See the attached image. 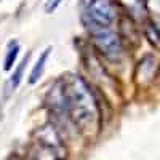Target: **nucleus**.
Segmentation results:
<instances>
[{
	"instance_id": "7ed1b4c3",
	"label": "nucleus",
	"mask_w": 160,
	"mask_h": 160,
	"mask_svg": "<svg viewBox=\"0 0 160 160\" xmlns=\"http://www.w3.org/2000/svg\"><path fill=\"white\" fill-rule=\"evenodd\" d=\"M93 35V42L96 48L102 53L106 58L112 61L118 59L122 55V42L120 37L112 31V28H93L90 29Z\"/></svg>"
},
{
	"instance_id": "f8f14e48",
	"label": "nucleus",
	"mask_w": 160,
	"mask_h": 160,
	"mask_svg": "<svg viewBox=\"0 0 160 160\" xmlns=\"http://www.w3.org/2000/svg\"><path fill=\"white\" fill-rule=\"evenodd\" d=\"M157 80H160V66H158V71H157Z\"/></svg>"
},
{
	"instance_id": "f257e3e1",
	"label": "nucleus",
	"mask_w": 160,
	"mask_h": 160,
	"mask_svg": "<svg viewBox=\"0 0 160 160\" xmlns=\"http://www.w3.org/2000/svg\"><path fill=\"white\" fill-rule=\"evenodd\" d=\"M62 85L72 123L85 133H91L98 128L99 111L88 83L78 75H69L62 80Z\"/></svg>"
},
{
	"instance_id": "0eeeda50",
	"label": "nucleus",
	"mask_w": 160,
	"mask_h": 160,
	"mask_svg": "<svg viewBox=\"0 0 160 160\" xmlns=\"http://www.w3.org/2000/svg\"><path fill=\"white\" fill-rule=\"evenodd\" d=\"M19 43L16 42V40H11V42H8L7 45V51H5V59H3V69L5 71H11L13 66H15L16 62V58L19 55Z\"/></svg>"
},
{
	"instance_id": "f03ea898",
	"label": "nucleus",
	"mask_w": 160,
	"mask_h": 160,
	"mask_svg": "<svg viewBox=\"0 0 160 160\" xmlns=\"http://www.w3.org/2000/svg\"><path fill=\"white\" fill-rule=\"evenodd\" d=\"M85 16L88 18V28H112L117 19V11L112 0H90Z\"/></svg>"
},
{
	"instance_id": "ddd939ff",
	"label": "nucleus",
	"mask_w": 160,
	"mask_h": 160,
	"mask_svg": "<svg viewBox=\"0 0 160 160\" xmlns=\"http://www.w3.org/2000/svg\"><path fill=\"white\" fill-rule=\"evenodd\" d=\"M15 160H18V158H15Z\"/></svg>"
},
{
	"instance_id": "4468645a",
	"label": "nucleus",
	"mask_w": 160,
	"mask_h": 160,
	"mask_svg": "<svg viewBox=\"0 0 160 160\" xmlns=\"http://www.w3.org/2000/svg\"><path fill=\"white\" fill-rule=\"evenodd\" d=\"M0 2H2V0H0Z\"/></svg>"
},
{
	"instance_id": "39448f33",
	"label": "nucleus",
	"mask_w": 160,
	"mask_h": 160,
	"mask_svg": "<svg viewBox=\"0 0 160 160\" xmlns=\"http://www.w3.org/2000/svg\"><path fill=\"white\" fill-rule=\"evenodd\" d=\"M154 71H155V59L152 56H146L138 64L136 77H138V80L141 83L149 82V80H152V77H154Z\"/></svg>"
},
{
	"instance_id": "6e6552de",
	"label": "nucleus",
	"mask_w": 160,
	"mask_h": 160,
	"mask_svg": "<svg viewBox=\"0 0 160 160\" xmlns=\"http://www.w3.org/2000/svg\"><path fill=\"white\" fill-rule=\"evenodd\" d=\"M28 59H29V55H26V56L22 58V61L18 64L16 71L11 74V77H10V80H8V85H7V90H8V93L15 91V90L19 87L21 80H22V75H24V69H26V66H28Z\"/></svg>"
},
{
	"instance_id": "423d86ee",
	"label": "nucleus",
	"mask_w": 160,
	"mask_h": 160,
	"mask_svg": "<svg viewBox=\"0 0 160 160\" xmlns=\"http://www.w3.org/2000/svg\"><path fill=\"white\" fill-rule=\"evenodd\" d=\"M51 51H53V48H51V47H47V48L43 50L42 55L38 56L37 62L34 64V68H32V71H31V75H29V83H31V85L37 83L38 80H40V77L43 75L45 66H47V61H48V56H50Z\"/></svg>"
},
{
	"instance_id": "1a4fd4ad",
	"label": "nucleus",
	"mask_w": 160,
	"mask_h": 160,
	"mask_svg": "<svg viewBox=\"0 0 160 160\" xmlns=\"http://www.w3.org/2000/svg\"><path fill=\"white\" fill-rule=\"evenodd\" d=\"M125 3L127 10L130 11V15L142 18L146 15V2L144 0H122Z\"/></svg>"
},
{
	"instance_id": "9b49d317",
	"label": "nucleus",
	"mask_w": 160,
	"mask_h": 160,
	"mask_svg": "<svg viewBox=\"0 0 160 160\" xmlns=\"http://www.w3.org/2000/svg\"><path fill=\"white\" fill-rule=\"evenodd\" d=\"M154 31H155V34H157V37L160 38V24H157L155 28H154Z\"/></svg>"
},
{
	"instance_id": "20e7f679",
	"label": "nucleus",
	"mask_w": 160,
	"mask_h": 160,
	"mask_svg": "<svg viewBox=\"0 0 160 160\" xmlns=\"http://www.w3.org/2000/svg\"><path fill=\"white\" fill-rule=\"evenodd\" d=\"M34 160H59L58 142H48L45 139H38L31 151Z\"/></svg>"
},
{
	"instance_id": "9d476101",
	"label": "nucleus",
	"mask_w": 160,
	"mask_h": 160,
	"mask_svg": "<svg viewBox=\"0 0 160 160\" xmlns=\"http://www.w3.org/2000/svg\"><path fill=\"white\" fill-rule=\"evenodd\" d=\"M62 0H45V5H43V10L47 15H51V13H55L56 8L61 5Z\"/></svg>"
}]
</instances>
